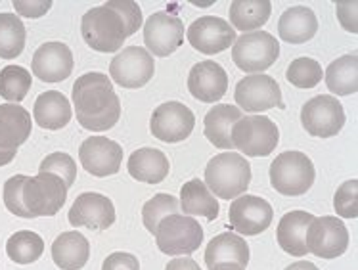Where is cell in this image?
<instances>
[{
	"instance_id": "1",
	"label": "cell",
	"mask_w": 358,
	"mask_h": 270,
	"mask_svg": "<svg viewBox=\"0 0 358 270\" xmlns=\"http://www.w3.org/2000/svg\"><path fill=\"white\" fill-rule=\"evenodd\" d=\"M73 106L77 121L92 132L110 131L121 117V102L103 73H87L75 80Z\"/></svg>"
},
{
	"instance_id": "2",
	"label": "cell",
	"mask_w": 358,
	"mask_h": 270,
	"mask_svg": "<svg viewBox=\"0 0 358 270\" xmlns=\"http://www.w3.org/2000/svg\"><path fill=\"white\" fill-rule=\"evenodd\" d=\"M251 184V165L243 155L224 152L215 155L205 167V186L220 199H236Z\"/></svg>"
},
{
	"instance_id": "3",
	"label": "cell",
	"mask_w": 358,
	"mask_h": 270,
	"mask_svg": "<svg viewBox=\"0 0 358 270\" xmlns=\"http://www.w3.org/2000/svg\"><path fill=\"white\" fill-rule=\"evenodd\" d=\"M83 41L96 52H117L132 33L123 17L110 6H96L80 20Z\"/></svg>"
},
{
	"instance_id": "4",
	"label": "cell",
	"mask_w": 358,
	"mask_h": 270,
	"mask_svg": "<svg viewBox=\"0 0 358 270\" xmlns=\"http://www.w3.org/2000/svg\"><path fill=\"white\" fill-rule=\"evenodd\" d=\"M271 184L282 196H303L315 184V165L303 152H284L271 163Z\"/></svg>"
},
{
	"instance_id": "5",
	"label": "cell",
	"mask_w": 358,
	"mask_h": 270,
	"mask_svg": "<svg viewBox=\"0 0 358 270\" xmlns=\"http://www.w3.org/2000/svg\"><path fill=\"white\" fill-rule=\"evenodd\" d=\"M154 236L161 253L192 255L203 241V228L194 217L176 213L161 220Z\"/></svg>"
},
{
	"instance_id": "6",
	"label": "cell",
	"mask_w": 358,
	"mask_h": 270,
	"mask_svg": "<svg viewBox=\"0 0 358 270\" xmlns=\"http://www.w3.org/2000/svg\"><path fill=\"white\" fill-rule=\"evenodd\" d=\"M280 142L276 123L263 115L241 117L232 127V146L249 157L271 155Z\"/></svg>"
},
{
	"instance_id": "7",
	"label": "cell",
	"mask_w": 358,
	"mask_h": 270,
	"mask_svg": "<svg viewBox=\"0 0 358 270\" xmlns=\"http://www.w3.org/2000/svg\"><path fill=\"white\" fill-rule=\"evenodd\" d=\"M66 183L52 173H38L37 176H27L23 184V204L31 217H54L66 205Z\"/></svg>"
},
{
	"instance_id": "8",
	"label": "cell",
	"mask_w": 358,
	"mask_h": 270,
	"mask_svg": "<svg viewBox=\"0 0 358 270\" xmlns=\"http://www.w3.org/2000/svg\"><path fill=\"white\" fill-rule=\"evenodd\" d=\"M280 43L266 31L243 33L234 41L232 59L241 71L263 73L278 59Z\"/></svg>"
},
{
	"instance_id": "9",
	"label": "cell",
	"mask_w": 358,
	"mask_h": 270,
	"mask_svg": "<svg viewBox=\"0 0 358 270\" xmlns=\"http://www.w3.org/2000/svg\"><path fill=\"white\" fill-rule=\"evenodd\" d=\"M303 129L316 138H329L345 127V110L334 96L320 94L310 98L301 110Z\"/></svg>"
},
{
	"instance_id": "10",
	"label": "cell",
	"mask_w": 358,
	"mask_h": 270,
	"mask_svg": "<svg viewBox=\"0 0 358 270\" xmlns=\"http://www.w3.org/2000/svg\"><path fill=\"white\" fill-rule=\"evenodd\" d=\"M154 56L140 46H127L111 59V79L123 88H142L154 79Z\"/></svg>"
},
{
	"instance_id": "11",
	"label": "cell",
	"mask_w": 358,
	"mask_h": 270,
	"mask_svg": "<svg viewBox=\"0 0 358 270\" xmlns=\"http://www.w3.org/2000/svg\"><path fill=\"white\" fill-rule=\"evenodd\" d=\"M308 253L320 259L341 257L349 248V230L337 217H315L305 236Z\"/></svg>"
},
{
	"instance_id": "12",
	"label": "cell",
	"mask_w": 358,
	"mask_h": 270,
	"mask_svg": "<svg viewBox=\"0 0 358 270\" xmlns=\"http://www.w3.org/2000/svg\"><path fill=\"white\" fill-rule=\"evenodd\" d=\"M234 100L243 111L259 113V111L284 108L282 104V90L271 75L255 73L248 75L236 85Z\"/></svg>"
},
{
	"instance_id": "13",
	"label": "cell",
	"mask_w": 358,
	"mask_h": 270,
	"mask_svg": "<svg viewBox=\"0 0 358 270\" xmlns=\"http://www.w3.org/2000/svg\"><path fill=\"white\" fill-rule=\"evenodd\" d=\"M196 127V117L188 106L180 102H165L155 108L150 119V131L161 142H182Z\"/></svg>"
},
{
	"instance_id": "14",
	"label": "cell",
	"mask_w": 358,
	"mask_h": 270,
	"mask_svg": "<svg viewBox=\"0 0 358 270\" xmlns=\"http://www.w3.org/2000/svg\"><path fill=\"white\" fill-rule=\"evenodd\" d=\"M272 205L257 196L236 197L228 209V227L241 236H257L272 225Z\"/></svg>"
},
{
	"instance_id": "15",
	"label": "cell",
	"mask_w": 358,
	"mask_h": 270,
	"mask_svg": "<svg viewBox=\"0 0 358 270\" xmlns=\"http://www.w3.org/2000/svg\"><path fill=\"white\" fill-rule=\"evenodd\" d=\"M144 43L152 56L167 58L182 46V22L167 12H155L144 23Z\"/></svg>"
},
{
	"instance_id": "16",
	"label": "cell",
	"mask_w": 358,
	"mask_h": 270,
	"mask_svg": "<svg viewBox=\"0 0 358 270\" xmlns=\"http://www.w3.org/2000/svg\"><path fill=\"white\" fill-rule=\"evenodd\" d=\"M79 159L87 173L103 178L119 173L123 163V148L106 136H90L80 144Z\"/></svg>"
},
{
	"instance_id": "17",
	"label": "cell",
	"mask_w": 358,
	"mask_h": 270,
	"mask_svg": "<svg viewBox=\"0 0 358 270\" xmlns=\"http://www.w3.org/2000/svg\"><path fill=\"white\" fill-rule=\"evenodd\" d=\"M69 225L75 228L85 227L90 230H108L115 222V207L110 197L85 192L80 194L69 209Z\"/></svg>"
},
{
	"instance_id": "18",
	"label": "cell",
	"mask_w": 358,
	"mask_h": 270,
	"mask_svg": "<svg viewBox=\"0 0 358 270\" xmlns=\"http://www.w3.org/2000/svg\"><path fill=\"white\" fill-rule=\"evenodd\" d=\"M236 31L222 17L203 15L188 27V43L205 56H215L234 44Z\"/></svg>"
},
{
	"instance_id": "19",
	"label": "cell",
	"mask_w": 358,
	"mask_h": 270,
	"mask_svg": "<svg viewBox=\"0 0 358 270\" xmlns=\"http://www.w3.org/2000/svg\"><path fill=\"white\" fill-rule=\"evenodd\" d=\"M188 90L199 102H219L228 90V75L220 64L213 59H203L190 69Z\"/></svg>"
},
{
	"instance_id": "20",
	"label": "cell",
	"mask_w": 358,
	"mask_h": 270,
	"mask_svg": "<svg viewBox=\"0 0 358 270\" xmlns=\"http://www.w3.org/2000/svg\"><path fill=\"white\" fill-rule=\"evenodd\" d=\"M31 69L44 83L66 80L73 71V54L64 43H44L35 52Z\"/></svg>"
},
{
	"instance_id": "21",
	"label": "cell",
	"mask_w": 358,
	"mask_h": 270,
	"mask_svg": "<svg viewBox=\"0 0 358 270\" xmlns=\"http://www.w3.org/2000/svg\"><path fill=\"white\" fill-rule=\"evenodd\" d=\"M31 113L20 104H0V150H14L31 136Z\"/></svg>"
},
{
	"instance_id": "22",
	"label": "cell",
	"mask_w": 358,
	"mask_h": 270,
	"mask_svg": "<svg viewBox=\"0 0 358 270\" xmlns=\"http://www.w3.org/2000/svg\"><path fill=\"white\" fill-rule=\"evenodd\" d=\"M241 110L230 104H217L215 108L207 111L203 119V131L207 140L215 148L220 150H232V127L236 121L241 119Z\"/></svg>"
},
{
	"instance_id": "23",
	"label": "cell",
	"mask_w": 358,
	"mask_h": 270,
	"mask_svg": "<svg viewBox=\"0 0 358 270\" xmlns=\"http://www.w3.org/2000/svg\"><path fill=\"white\" fill-rule=\"evenodd\" d=\"M315 220V215L307 211H289L280 219L276 238L278 246L285 253L295 257H305L308 253L305 236H307L308 225Z\"/></svg>"
},
{
	"instance_id": "24",
	"label": "cell",
	"mask_w": 358,
	"mask_h": 270,
	"mask_svg": "<svg viewBox=\"0 0 358 270\" xmlns=\"http://www.w3.org/2000/svg\"><path fill=\"white\" fill-rule=\"evenodd\" d=\"M33 117L38 127L48 129V131H59L69 125L73 113H71V104L66 96L58 90H48L35 100Z\"/></svg>"
},
{
	"instance_id": "25",
	"label": "cell",
	"mask_w": 358,
	"mask_h": 270,
	"mask_svg": "<svg viewBox=\"0 0 358 270\" xmlns=\"http://www.w3.org/2000/svg\"><path fill=\"white\" fill-rule=\"evenodd\" d=\"M90 243L80 232L59 234L52 243V259L62 270H80L88 263Z\"/></svg>"
},
{
	"instance_id": "26",
	"label": "cell",
	"mask_w": 358,
	"mask_h": 270,
	"mask_svg": "<svg viewBox=\"0 0 358 270\" xmlns=\"http://www.w3.org/2000/svg\"><path fill=\"white\" fill-rule=\"evenodd\" d=\"M129 175L136 178L138 183L146 184H159L165 180L169 175V159L163 152L155 148H140L136 152H132L127 163Z\"/></svg>"
},
{
	"instance_id": "27",
	"label": "cell",
	"mask_w": 358,
	"mask_h": 270,
	"mask_svg": "<svg viewBox=\"0 0 358 270\" xmlns=\"http://www.w3.org/2000/svg\"><path fill=\"white\" fill-rule=\"evenodd\" d=\"M318 31V20L310 8L295 6L285 10L280 15L278 33L280 38L289 44H303L315 37Z\"/></svg>"
},
{
	"instance_id": "28",
	"label": "cell",
	"mask_w": 358,
	"mask_h": 270,
	"mask_svg": "<svg viewBox=\"0 0 358 270\" xmlns=\"http://www.w3.org/2000/svg\"><path fill=\"white\" fill-rule=\"evenodd\" d=\"M220 263H236L248 267L249 246L241 236L232 232H222L215 236L205 249V264L211 269Z\"/></svg>"
},
{
	"instance_id": "29",
	"label": "cell",
	"mask_w": 358,
	"mask_h": 270,
	"mask_svg": "<svg viewBox=\"0 0 358 270\" xmlns=\"http://www.w3.org/2000/svg\"><path fill=\"white\" fill-rule=\"evenodd\" d=\"M178 201H180V211H184V215L188 217H205L207 220H215L219 217V201L199 178L184 184Z\"/></svg>"
},
{
	"instance_id": "30",
	"label": "cell",
	"mask_w": 358,
	"mask_h": 270,
	"mask_svg": "<svg viewBox=\"0 0 358 270\" xmlns=\"http://www.w3.org/2000/svg\"><path fill=\"white\" fill-rule=\"evenodd\" d=\"M326 87L331 94L349 96L358 92V52L345 54L326 69Z\"/></svg>"
},
{
	"instance_id": "31",
	"label": "cell",
	"mask_w": 358,
	"mask_h": 270,
	"mask_svg": "<svg viewBox=\"0 0 358 270\" xmlns=\"http://www.w3.org/2000/svg\"><path fill=\"white\" fill-rule=\"evenodd\" d=\"M228 12H230V25H234L232 29L253 33L268 22L272 4L268 0H234Z\"/></svg>"
},
{
	"instance_id": "32",
	"label": "cell",
	"mask_w": 358,
	"mask_h": 270,
	"mask_svg": "<svg viewBox=\"0 0 358 270\" xmlns=\"http://www.w3.org/2000/svg\"><path fill=\"white\" fill-rule=\"evenodd\" d=\"M25 25L15 14H0V58L14 59L25 48Z\"/></svg>"
},
{
	"instance_id": "33",
	"label": "cell",
	"mask_w": 358,
	"mask_h": 270,
	"mask_svg": "<svg viewBox=\"0 0 358 270\" xmlns=\"http://www.w3.org/2000/svg\"><path fill=\"white\" fill-rule=\"evenodd\" d=\"M44 251V241L38 234L31 230H20L10 236L6 243L8 257L17 264H31L41 259Z\"/></svg>"
},
{
	"instance_id": "34",
	"label": "cell",
	"mask_w": 358,
	"mask_h": 270,
	"mask_svg": "<svg viewBox=\"0 0 358 270\" xmlns=\"http://www.w3.org/2000/svg\"><path fill=\"white\" fill-rule=\"evenodd\" d=\"M33 80L31 73L22 66H6L0 71V96L8 104L22 102L29 94Z\"/></svg>"
},
{
	"instance_id": "35",
	"label": "cell",
	"mask_w": 358,
	"mask_h": 270,
	"mask_svg": "<svg viewBox=\"0 0 358 270\" xmlns=\"http://www.w3.org/2000/svg\"><path fill=\"white\" fill-rule=\"evenodd\" d=\"M176 213H180V201L171 194H157L152 199H148L142 207V220L148 232L155 234V228L161 220Z\"/></svg>"
},
{
	"instance_id": "36",
	"label": "cell",
	"mask_w": 358,
	"mask_h": 270,
	"mask_svg": "<svg viewBox=\"0 0 358 270\" xmlns=\"http://www.w3.org/2000/svg\"><path fill=\"white\" fill-rule=\"evenodd\" d=\"M320 64L313 58H297L293 59L287 71H285V79L292 83L293 87L297 88H315L322 80Z\"/></svg>"
},
{
	"instance_id": "37",
	"label": "cell",
	"mask_w": 358,
	"mask_h": 270,
	"mask_svg": "<svg viewBox=\"0 0 358 270\" xmlns=\"http://www.w3.org/2000/svg\"><path fill=\"white\" fill-rule=\"evenodd\" d=\"M38 173H52V175L59 176L67 188H71L77 180V163L69 154L64 152H56V154L46 155L38 167Z\"/></svg>"
},
{
	"instance_id": "38",
	"label": "cell",
	"mask_w": 358,
	"mask_h": 270,
	"mask_svg": "<svg viewBox=\"0 0 358 270\" xmlns=\"http://www.w3.org/2000/svg\"><path fill=\"white\" fill-rule=\"evenodd\" d=\"M27 180L25 175H15L12 178H8L4 184V205L6 209L15 217H22V219H33L31 213L27 211V207L23 204V184Z\"/></svg>"
},
{
	"instance_id": "39",
	"label": "cell",
	"mask_w": 358,
	"mask_h": 270,
	"mask_svg": "<svg viewBox=\"0 0 358 270\" xmlns=\"http://www.w3.org/2000/svg\"><path fill=\"white\" fill-rule=\"evenodd\" d=\"M336 213L343 219H357L358 217V180H347L337 188L334 196Z\"/></svg>"
},
{
	"instance_id": "40",
	"label": "cell",
	"mask_w": 358,
	"mask_h": 270,
	"mask_svg": "<svg viewBox=\"0 0 358 270\" xmlns=\"http://www.w3.org/2000/svg\"><path fill=\"white\" fill-rule=\"evenodd\" d=\"M106 6L115 10L123 17V22L127 23V27H129L132 35L140 29V25H142V10H140L136 2H132V0H110V2H106Z\"/></svg>"
},
{
	"instance_id": "41",
	"label": "cell",
	"mask_w": 358,
	"mask_h": 270,
	"mask_svg": "<svg viewBox=\"0 0 358 270\" xmlns=\"http://www.w3.org/2000/svg\"><path fill=\"white\" fill-rule=\"evenodd\" d=\"M357 8V0H341L336 4L337 20L343 25V29H347L349 33H358Z\"/></svg>"
},
{
	"instance_id": "42",
	"label": "cell",
	"mask_w": 358,
	"mask_h": 270,
	"mask_svg": "<svg viewBox=\"0 0 358 270\" xmlns=\"http://www.w3.org/2000/svg\"><path fill=\"white\" fill-rule=\"evenodd\" d=\"M102 270H140V263L138 259L131 253L115 251L103 261Z\"/></svg>"
},
{
	"instance_id": "43",
	"label": "cell",
	"mask_w": 358,
	"mask_h": 270,
	"mask_svg": "<svg viewBox=\"0 0 358 270\" xmlns=\"http://www.w3.org/2000/svg\"><path fill=\"white\" fill-rule=\"evenodd\" d=\"M14 8L17 14L25 15V17H41L52 8V0H41V2H22L15 0Z\"/></svg>"
},
{
	"instance_id": "44",
	"label": "cell",
	"mask_w": 358,
	"mask_h": 270,
	"mask_svg": "<svg viewBox=\"0 0 358 270\" xmlns=\"http://www.w3.org/2000/svg\"><path fill=\"white\" fill-rule=\"evenodd\" d=\"M165 270H201L192 257H176L165 267Z\"/></svg>"
},
{
	"instance_id": "45",
	"label": "cell",
	"mask_w": 358,
	"mask_h": 270,
	"mask_svg": "<svg viewBox=\"0 0 358 270\" xmlns=\"http://www.w3.org/2000/svg\"><path fill=\"white\" fill-rule=\"evenodd\" d=\"M285 270H320L316 264L308 263V261H299V263L289 264Z\"/></svg>"
},
{
	"instance_id": "46",
	"label": "cell",
	"mask_w": 358,
	"mask_h": 270,
	"mask_svg": "<svg viewBox=\"0 0 358 270\" xmlns=\"http://www.w3.org/2000/svg\"><path fill=\"white\" fill-rule=\"evenodd\" d=\"M15 154H17V152H14V150H10V152H8V150H0V167L8 165L10 161L14 159Z\"/></svg>"
},
{
	"instance_id": "47",
	"label": "cell",
	"mask_w": 358,
	"mask_h": 270,
	"mask_svg": "<svg viewBox=\"0 0 358 270\" xmlns=\"http://www.w3.org/2000/svg\"><path fill=\"white\" fill-rule=\"evenodd\" d=\"M209 270H245V267H241V264H236V263H220L211 267Z\"/></svg>"
}]
</instances>
